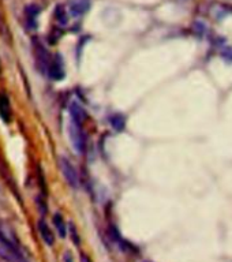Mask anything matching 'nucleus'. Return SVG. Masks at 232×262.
<instances>
[{
	"mask_svg": "<svg viewBox=\"0 0 232 262\" xmlns=\"http://www.w3.org/2000/svg\"><path fill=\"white\" fill-rule=\"evenodd\" d=\"M0 258L5 262H26L22 257L16 238L4 226H0Z\"/></svg>",
	"mask_w": 232,
	"mask_h": 262,
	"instance_id": "f257e3e1",
	"label": "nucleus"
},
{
	"mask_svg": "<svg viewBox=\"0 0 232 262\" xmlns=\"http://www.w3.org/2000/svg\"><path fill=\"white\" fill-rule=\"evenodd\" d=\"M68 135H70V141H71L74 150L77 153H82L85 150V135H83L81 124L71 120L68 124Z\"/></svg>",
	"mask_w": 232,
	"mask_h": 262,
	"instance_id": "f03ea898",
	"label": "nucleus"
},
{
	"mask_svg": "<svg viewBox=\"0 0 232 262\" xmlns=\"http://www.w3.org/2000/svg\"><path fill=\"white\" fill-rule=\"evenodd\" d=\"M59 165H60V171H62L64 179L67 182V185L72 189H78L79 186V178H78V174L74 165L71 164V161L66 157H60L59 160Z\"/></svg>",
	"mask_w": 232,
	"mask_h": 262,
	"instance_id": "7ed1b4c3",
	"label": "nucleus"
},
{
	"mask_svg": "<svg viewBox=\"0 0 232 262\" xmlns=\"http://www.w3.org/2000/svg\"><path fill=\"white\" fill-rule=\"evenodd\" d=\"M48 75L53 79V81H60L64 78V63L60 55H56L51 60L49 68H48Z\"/></svg>",
	"mask_w": 232,
	"mask_h": 262,
	"instance_id": "20e7f679",
	"label": "nucleus"
},
{
	"mask_svg": "<svg viewBox=\"0 0 232 262\" xmlns=\"http://www.w3.org/2000/svg\"><path fill=\"white\" fill-rule=\"evenodd\" d=\"M90 8V0H68V11L72 16H82Z\"/></svg>",
	"mask_w": 232,
	"mask_h": 262,
	"instance_id": "39448f33",
	"label": "nucleus"
},
{
	"mask_svg": "<svg viewBox=\"0 0 232 262\" xmlns=\"http://www.w3.org/2000/svg\"><path fill=\"white\" fill-rule=\"evenodd\" d=\"M11 116H12V109H11L8 96L5 93H0V118L4 123H10Z\"/></svg>",
	"mask_w": 232,
	"mask_h": 262,
	"instance_id": "423d86ee",
	"label": "nucleus"
},
{
	"mask_svg": "<svg viewBox=\"0 0 232 262\" xmlns=\"http://www.w3.org/2000/svg\"><path fill=\"white\" fill-rule=\"evenodd\" d=\"M38 232H40V235H41L42 241L45 242V245L52 246V245L55 243L53 232L51 231V228H49V226L46 224L45 220H42V219L38 221Z\"/></svg>",
	"mask_w": 232,
	"mask_h": 262,
	"instance_id": "0eeeda50",
	"label": "nucleus"
},
{
	"mask_svg": "<svg viewBox=\"0 0 232 262\" xmlns=\"http://www.w3.org/2000/svg\"><path fill=\"white\" fill-rule=\"evenodd\" d=\"M70 115H71V120H74V122H77L79 124H82L83 119L86 116L85 109L79 104L75 103V101L71 103V105H70Z\"/></svg>",
	"mask_w": 232,
	"mask_h": 262,
	"instance_id": "6e6552de",
	"label": "nucleus"
},
{
	"mask_svg": "<svg viewBox=\"0 0 232 262\" xmlns=\"http://www.w3.org/2000/svg\"><path fill=\"white\" fill-rule=\"evenodd\" d=\"M53 226H55V228H56L59 237L66 238V235H67V227H66V223H64V220H63V217L60 213L53 215Z\"/></svg>",
	"mask_w": 232,
	"mask_h": 262,
	"instance_id": "1a4fd4ad",
	"label": "nucleus"
},
{
	"mask_svg": "<svg viewBox=\"0 0 232 262\" xmlns=\"http://www.w3.org/2000/svg\"><path fill=\"white\" fill-rule=\"evenodd\" d=\"M25 14L26 18H27V23H29L31 27H36V18L37 15L40 14V8L34 4L27 5L25 10Z\"/></svg>",
	"mask_w": 232,
	"mask_h": 262,
	"instance_id": "9d476101",
	"label": "nucleus"
},
{
	"mask_svg": "<svg viewBox=\"0 0 232 262\" xmlns=\"http://www.w3.org/2000/svg\"><path fill=\"white\" fill-rule=\"evenodd\" d=\"M111 126L114 127L116 131H123L126 127V118H124L122 113H114L111 118H109Z\"/></svg>",
	"mask_w": 232,
	"mask_h": 262,
	"instance_id": "9b49d317",
	"label": "nucleus"
},
{
	"mask_svg": "<svg viewBox=\"0 0 232 262\" xmlns=\"http://www.w3.org/2000/svg\"><path fill=\"white\" fill-rule=\"evenodd\" d=\"M55 18H56V21L59 22L60 25H66V23L68 22L66 10L63 8L62 5H57L56 8H55Z\"/></svg>",
	"mask_w": 232,
	"mask_h": 262,
	"instance_id": "f8f14e48",
	"label": "nucleus"
},
{
	"mask_svg": "<svg viewBox=\"0 0 232 262\" xmlns=\"http://www.w3.org/2000/svg\"><path fill=\"white\" fill-rule=\"evenodd\" d=\"M220 55H222V57L226 62L232 63V46H223L222 49H220Z\"/></svg>",
	"mask_w": 232,
	"mask_h": 262,
	"instance_id": "ddd939ff",
	"label": "nucleus"
},
{
	"mask_svg": "<svg viewBox=\"0 0 232 262\" xmlns=\"http://www.w3.org/2000/svg\"><path fill=\"white\" fill-rule=\"evenodd\" d=\"M70 235H71V239L72 242H74V245H75V246H79L81 241H79V235H78L77 228H75L74 224H70Z\"/></svg>",
	"mask_w": 232,
	"mask_h": 262,
	"instance_id": "4468645a",
	"label": "nucleus"
},
{
	"mask_svg": "<svg viewBox=\"0 0 232 262\" xmlns=\"http://www.w3.org/2000/svg\"><path fill=\"white\" fill-rule=\"evenodd\" d=\"M63 260H64V262H74V260H72L71 253H70V252L64 253V257H63Z\"/></svg>",
	"mask_w": 232,
	"mask_h": 262,
	"instance_id": "2eb2a0df",
	"label": "nucleus"
},
{
	"mask_svg": "<svg viewBox=\"0 0 232 262\" xmlns=\"http://www.w3.org/2000/svg\"><path fill=\"white\" fill-rule=\"evenodd\" d=\"M81 262H92V260H90L85 253H82V254H81Z\"/></svg>",
	"mask_w": 232,
	"mask_h": 262,
	"instance_id": "dca6fc26",
	"label": "nucleus"
}]
</instances>
